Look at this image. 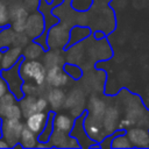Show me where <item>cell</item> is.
Instances as JSON below:
<instances>
[{
  "mask_svg": "<svg viewBox=\"0 0 149 149\" xmlns=\"http://www.w3.org/2000/svg\"><path fill=\"white\" fill-rule=\"evenodd\" d=\"M42 52V49L40 45L35 44V43H31L29 45H27V48L24 49V55L27 58L29 59H34L37 57V55H40Z\"/></svg>",
  "mask_w": 149,
  "mask_h": 149,
  "instance_id": "cell-20",
  "label": "cell"
},
{
  "mask_svg": "<svg viewBox=\"0 0 149 149\" xmlns=\"http://www.w3.org/2000/svg\"><path fill=\"white\" fill-rule=\"evenodd\" d=\"M8 143L5 139H0V148H8Z\"/></svg>",
  "mask_w": 149,
  "mask_h": 149,
  "instance_id": "cell-24",
  "label": "cell"
},
{
  "mask_svg": "<svg viewBox=\"0 0 149 149\" xmlns=\"http://www.w3.org/2000/svg\"><path fill=\"white\" fill-rule=\"evenodd\" d=\"M64 99H65L64 92L57 87H54L48 94V104H50L54 109H58L59 107H62Z\"/></svg>",
  "mask_w": 149,
  "mask_h": 149,
  "instance_id": "cell-14",
  "label": "cell"
},
{
  "mask_svg": "<svg viewBox=\"0 0 149 149\" xmlns=\"http://www.w3.org/2000/svg\"><path fill=\"white\" fill-rule=\"evenodd\" d=\"M47 120H48V114L44 111L43 112H35L27 118L26 126L29 129H31L36 135H40L47 126Z\"/></svg>",
  "mask_w": 149,
  "mask_h": 149,
  "instance_id": "cell-6",
  "label": "cell"
},
{
  "mask_svg": "<svg viewBox=\"0 0 149 149\" xmlns=\"http://www.w3.org/2000/svg\"><path fill=\"white\" fill-rule=\"evenodd\" d=\"M105 111H106V104L102 100H100L98 98H92L91 99V102H90V115L101 120Z\"/></svg>",
  "mask_w": 149,
  "mask_h": 149,
  "instance_id": "cell-15",
  "label": "cell"
},
{
  "mask_svg": "<svg viewBox=\"0 0 149 149\" xmlns=\"http://www.w3.org/2000/svg\"><path fill=\"white\" fill-rule=\"evenodd\" d=\"M10 22L8 7L3 0H0V27H5Z\"/></svg>",
  "mask_w": 149,
  "mask_h": 149,
  "instance_id": "cell-19",
  "label": "cell"
},
{
  "mask_svg": "<svg viewBox=\"0 0 149 149\" xmlns=\"http://www.w3.org/2000/svg\"><path fill=\"white\" fill-rule=\"evenodd\" d=\"M28 42V35L23 34V31H15V37H14V42L13 44L14 45H17V47H23L26 45Z\"/></svg>",
  "mask_w": 149,
  "mask_h": 149,
  "instance_id": "cell-21",
  "label": "cell"
},
{
  "mask_svg": "<svg viewBox=\"0 0 149 149\" xmlns=\"http://www.w3.org/2000/svg\"><path fill=\"white\" fill-rule=\"evenodd\" d=\"M111 147L112 148H132V143L126 134H123L122 130H120L112 140H111Z\"/></svg>",
  "mask_w": 149,
  "mask_h": 149,
  "instance_id": "cell-17",
  "label": "cell"
},
{
  "mask_svg": "<svg viewBox=\"0 0 149 149\" xmlns=\"http://www.w3.org/2000/svg\"><path fill=\"white\" fill-rule=\"evenodd\" d=\"M85 130L87 133V135L95 140V141H100L104 135H105V129L102 127V122L100 119H97L92 115H90L86 120H85Z\"/></svg>",
  "mask_w": 149,
  "mask_h": 149,
  "instance_id": "cell-7",
  "label": "cell"
},
{
  "mask_svg": "<svg viewBox=\"0 0 149 149\" xmlns=\"http://www.w3.org/2000/svg\"><path fill=\"white\" fill-rule=\"evenodd\" d=\"M47 106H48V100H47V99H44V98H42V97L37 98V100H36L37 112H43V111L47 108Z\"/></svg>",
  "mask_w": 149,
  "mask_h": 149,
  "instance_id": "cell-22",
  "label": "cell"
},
{
  "mask_svg": "<svg viewBox=\"0 0 149 149\" xmlns=\"http://www.w3.org/2000/svg\"><path fill=\"white\" fill-rule=\"evenodd\" d=\"M126 135L135 148H149V130L146 127L133 126L127 129Z\"/></svg>",
  "mask_w": 149,
  "mask_h": 149,
  "instance_id": "cell-3",
  "label": "cell"
},
{
  "mask_svg": "<svg viewBox=\"0 0 149 149\" xmlns=\"http://www.w3.org/2000/svg\"><path fill=\"white\" fill-rule=\"evenodd\" d=\"M36 100L37 98H35L34 95H26L21 101H20V108L22 111V115L27 119L30 114L37 112V107H36Z\"/></svg>",
  "mask_w": 149,
  "mask_h": 149,
  "instance_id": "cell-12",
  "label": "cell"
},
{
  "mask_svg": "<svg viewBox=\"0 0 149 149\" xmlns=\"http://www.w3.org/2000/svg\"><path fill=\"white\" fill-rule=\"evenodd\" d=\"M15 37V31L12 28H5L0 31V48H9L13 44Z\"/></svg>",
  "mask_w": 149,
  "mask_h": 149,
  "instance_id": "cell-18",
  "label": "cell"
},
{
  "mask_svg": "<svg viewBox=\"0 0 149 149\" xmlns=\"http://www.w3.org/2000/svg\"><path fill=\"white\" fill-rule=\"evenodd\" d=\"M102 127L106 132V134L114 133L119 128L120 123V113L116 107H106V111L101 118Z\"/></svg>",
  "mask_w": 149,
  "mask_h": 149,
  "instance_id": "cell-5",
  "label": "cell"
},
{
  "mask_svg": "<svg viewBox=\"0 0 149 149\" xmlns=\"http://www.w3.org/2000/svg\"><path fill=\"white\" fill-rule=\"evenodd\" d=\"M20 143L24 148H34L37 146L36 134L31 129H29L27 126H24L22 129V133L20 135Z\"/></svg>",
  "mask_w": 149,
  "mask_h": 149,
  "instance_id": "cell-13",
  "label": "cell"
},
{
  "mask_svg": "<svg viewBox=\"0 0 149 149\" xmlns=\"http://www.w3.org/2000/svg\"><path fill=\"white\" fill-rule=\"evenodd\" d=\"M17 72H19V69H16V68L15 69H12V68L5 69L2 71V77L7 81L10 92L14 93L16 97L21 98L22 93H23L22 90H21V87H22V78H21L20 73H17Z\"/></svg>",
  "mask_w": 149,
  "mask_h": 149,
  "instance_id": "cell-4",
  "label": "cell"
},
{
  "mask_svg": "<svg viewBox=\"0 0 149 149\" xmlns=\"http://www.w3.org/2000/svg\"><path fill=\"white\" fill-rule=\"evenodd\" d=\"M24 125L19 119H3L1 122V133L9 147H14L20 141Z\"/></svg>",
  "mask_w": 149,
  "mask_h": 149,
  "instance_id": "cell-2",
  "label": "cell"
},
{
  "mask_svg": "<svg viewBox=\"0 0 149 149\" xmlns=\"http://www.w3.org/2000/svg\"><path fill=\"white\" fill-rule=\"evenodd\" d=\"M0 56H1V55H0Z\"/></svg>",
  "mask_w": 149,
  "mask_h": 149,
  "instance_id": "cell-25",
  "label": "cell"
},
{
  "mask_svg": "<svg viewBox=\"0 0 149 149\" xmlns=\"http://www.w3.org/2000/svg\"><path fill=\"white\" fill-rule=\"evenodd\" d=\"M19 73L22 80H31L37 86H41L45 83L47 70L45 66L38 61L29 59L23 62L19 69Z\"/></svg>",
  "mask_w": 149,
  "mask_h": 149,
  "instance_id": "cell-1",
  "label": "cell"
},
{
  "mask_svg": "<svg viewBox=\"0 0 149 149\" xmlns=\"http://www.w3.org/2000/svg\"><path fill=\"white\" fill-rule=\"evenodd\" d=\"M42 30H43V20L40 14L35 13L27 17L24 31L28 36L36 37L42 33Z\"/></svg>",
  "mask_w": 149,
  "mask_h": 149,
  "instance_id": "cell-9",
  "label": "cell"
},
{
  "mask_svg": "<svg viewBox=\"0 0 149 149\" xmlns=\"http://www.w3.org/2000/svg\"><path fill=\"white\" fill-rule=\"evenodd\" d=\"M0 115L3 119H19L20 120L22 116V111L20 106L16 105V102H14L7 107L0 108Z\"/></svg>",
  "mask_w": 149,
  "mask_h": 149,
  "instance_id": "cell-16",
  "label": "cell"
},
{
  "mask_svg": "<svg viewBox=\"0 0 149 149\" xmlns=\"http://www.w3.org/2000/svg\"><path fill=\"white\" fill-rule=\"evenodd\" d=\"M21 54H22L21 47L14 45V47L9 48V49L6 50V51L2 54V56H1V66H2L3 69L13 68V66L16 64V62L20 59Z\"/></svg>",
  "mask_w": 149,
  "mask_h": 149,
  "instance_id": "cell-10",
  "label": "cell"
},
{
  "mask_svg": "<svg viewBox=\"0 0 149 149\" xmlns=\"http://www.w3.org/2000/svg\"><path fill=\"white\" fill-rule=\"evenodd\" d=\"M54 130L68 134L73 127V120L66 114H57L54 119Z\"/></svg>",
  "mask_w": 149,
  "mask_h": 149,
  "instance_id": "cell-11",
  "label": "cell"
},
{
  "mask_svg": "<svg viewBox=\"0 0 149 149\" xmlns=\"http://www.w3.org/2000/svg\"><path fill=\"white\" fill-rule=\"evenodd\" d=\"M8 91H9L8 84H7V81L5 80V78L1 77V78H0V98H1L3 94H6Z\"/></svg>",
  "mask_w": 149,
  "mask_h": 149,
  "instance_id": "cell-23",
  "label": "cell"
},
{
  "mask_svg": "<svg viewBox=\"0 0 149 149\" xmlns=\"http://www.w3.org/2000/svg\"><path fill=\"white\" fill-rule=\"evenodd\" d=\"M45 80L49 85L54 87H59V86L65 85V83L68 81V76L58 65H56V66L49 68Z\"/></svg>",
  "mask_w": 149,
  "mask_h": 149,
  "instance_id": "cell-8",
  "label": "cell"
}]
</instances>
